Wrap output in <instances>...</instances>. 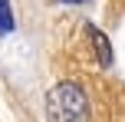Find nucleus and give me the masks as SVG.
Masks as SVG:
<instances>
[{
  "mask_svg": "<svg viewBox=\"0 0 125 122\" xmlns=\"http://www.w3.org/2000/svg\"><path fill=\"white\" fill-rule=\"evenodd\" d=\"M46 116L59 119V122H73V119H89V102L86 92L76 83H59L50 89L46 96Z\"/></svg>",
  "mask_w": 125,
  "mask_h": 122,
  "instance_id": "nucleus-1",
  "label": "nucleus"
},
{
  "mask_svg": "<svg viewBox=\"0 0 125 122\" xmlns=\"http://www.w3.org/2000/svg\"><path fill=\"white\" fill-rule=\"evenodd\" d=\"M89 40H92V53H95V59H99L102 66H112V46H109V36L105 33H99L95 26H89Z\"/></svg>",
  "mask_w": 125,
  "mask_h": 122,
  "instance_id": "nucleus-2",
  "label": "nucleus"
},
{
  "mask_svg": "<svg viewBox=\"0 0 125 122\" xmlns=\"http://www.w3.org/2000/svg\"><path fill=\"white\" fill-rule=\"evenodd\" d=\"M13 30V10H10V0H0V36Z\"/></svg>",
  "mask_w": 125,
  "mask_h": 122,
  "instance_id": "nucleus-3",
  "label": "nucleus"
},
{
  "mask_svg": "<svg viewBox=\"0 0 125 122\" xmlns=\"http://www.w3.org/2000/svg\"><path fill=\"white\" fill-rule=\"evenodd\" d=\"M62 3H82V0H62Z\"/></svg>",
  "mask_w": 125,
  "mask_h": 122,
  "instance_id": "nucleus-4",
  "label": "nucleus"
}]
</instances>
